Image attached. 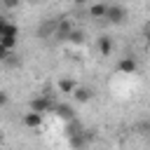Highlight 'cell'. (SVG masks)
I'll list each match as a JSON object with an SVG mask.
<instances>
[{"instance_id":"1","label":"cell","mask_w":150,"mask_h":150,"mask_svg":"<svg viewBox=\"0 0 150 150\" xmlns=\"http://www.w3.org/2000/svg\"><path fill=\"white\" fill-rule=\"evenodd\" d=\"M94 138H96V134H91V129H77V131H73V134H70L68 143H70V148H73V150H84Z\"/></svg>"},{"instance_id":"2","label":"cell","mask_w":150,"mask_h":150,"mask_svg":"<svg viewBox=\"0 0 150 150\" xmlns=\"http://www.w3.org/2000/svg\"><path fill=\"white\" fill-rule=\"evenodd\" d=\"M56 103H59V101H54L52 96L40 94V96H35V98L30 101V110H35V112H40V115H45V112H54Z\"/></svg>"},{"instance_id":"3","label":"cell","mask_w":150,"mask_h":150,"mask_svg":"<svg viewBox=\"0 0 150 150\" xmlns=\"http://www.w3.org/2000/svg\"><path fill=\"white\" fill-rule=\"evenodd\" d=\"M0 45H2V47H7L9 52H14V47L19 45V28H16L14 23H7L5 33L0 35Z\"/></svg>"},{"instance_id":"4","label":"cell","mask_w":150,"mask_h":150,"mask_svg":"<svg viewBox=\"0 0 150 150\" xmlns=\"http://www.w3.org/2000/svg\"><path fill=\"white\" fill-rule=\"evenodd\" d=\"M105 19H108L110 23L120 26V23L127 21V9H124L122 5H108V14H105Z\"/></svg>"},{"instance_id":"5","label":"cell","mask_w":150,"mask_h":150,"mask_svg":"<svg viewBox=\"0 0 150 150\" xmlns=\"http://www.w3.org/2000/svg\"><path fill=\"white\" fill-rule=\"evenodd\" d=\"M42 117L45 115H40V112H35V110H28V112H23V117H21V124L26 127V129H40L42 127Z\"/></svg>"},{"instance_id":"6","label":"cell","mask_w":150,"mask_h":150,"mask_svg":"<svg viewBox=\"0 0 150 150\" xmlns=\"http://www.w3.org/2000/svg\"><path fill=\"white\" fill-rule=\"evenodd\" d=\"M136 70H138V63H136L134 56H122V59L117 61V73H122V75H134Z\"/></svg>"},{"instance_id":"7","label":"cell","mask_w":150,"mask_h":150,"mask_svg":"<svg viewBox=\"0 0 150 150\" xmlns=\"http://www.w3.org/2000/svg\"><path fill=\"white\" fill-rule=\"evenodd\" d=\"M70 30H73V23H70L68 19H59V21H56V33H54V38H56L59 42H66L68 35H70Z\"/></svg>"},{"instance_id":"8","label":"cell","mask_w":150,"mask_h":150,"mask_svg":"<svg viewBox=\"0 0 150 150\" xmlns=\"http://www.w3.org/2000/svg\"><path fill=\"white\" fill-rule=\"evenodd\" d=\"M96 47H98V54H101V56H110L115 45H112V38H110V35H101V38L96 40Z\"/></svg>"},{"instance_id":"9","label":"cell","mask_w":150,"mask_h":150,"mask_svg":"<svg viewBox=\"0 0 150 150\" xmlns=\"http://www.w3.org/2000/svg\"><path fill=\"white\" fill-rule=\"evenodd\" d=\"M56 21H59V19H49V21H45V23L40 26L38 35H40L42 40H49V38H54V33H56Z\"/></svg>"},{"instance_id":"10","label":"cell","mask_w":150,"mask_h":150,"mask_svg":"<svg viewBox=\"0 0 150 150\" xmlns=\"http://www.w3.org/2000/svg\"><path fill=\"white\" fill-rule=\"evenodd\" d=\"M73 96H75L77 103H89V101L94 98V89H91V87H80V84H77V89L73 91Z\"/></svg>"},{"instance_id":"11","label":"cell","mask_w":150,"mask_h":150,"mask_svg":"<svg viewBox=\"0 0 150 150\" xmlns=\"http://www.w3.org/2000/svg\"><path fill=\"white\" fill-rule=\"evenodd\" d=\"M56 87H59L61 94H73V91L77 89V82H75V77H61V80L56 82Z\"/></svg>"},{"instance_id":"12","label":"cell","mask_w":150,"mask_h":150,"mask_svg":"<svg viewBox=\"0 0 150 150\" xmlns=\"http://www.w3.org/2000/svg\"><path fill=\"white\" fill-rule=\"evenodd\" d=\"M89 14H91V19H105L108 5H105V2H94V5L89 7Z\"/></svg>"},{"instance_id":"13","label":"cell","mask_w":150,"mask_h":150,"mask_svg":"<svg viewBox=\"0 0 150 150\" xmlns=\"http://www.w3.org/2000/svg\"><path fill=\"white\" fill-rule=\"evenodd\" d=\"M54 112H56L61 120H73V108H70V105H66V103H56Z\"/></svg>"},{"instance_id":"14","label":"cell","mask_w":150,"mask_h":150,"mask_svg":"<svg viewBox=\"0 0 150 150\" xmlns=\"http://www.w3.org/2000/svg\"><path fill=\"white\" fill-rule=\"evenodd\" d=\"M2 66H7V68H19V66H21L19 54H16V52H9V54H7V59L2 61Z\"/></svg>"},{"instance_id":"15","label":"cell","mask_w":150,"mask_h":150,"mask_svg":"<svg viewBox=\"0 0 150 150\" xmlns=\"http://www.w3.org/2000/svg\"><path fill=\"white\" fill-rule=\"evenodd\" d=\"M68 42H73V45H84V33H82L80 28H73L70 35H68Z\"/></svg>"},{"instance_id":"16","label":"cell","mask_w":150,"mask_h":150,"mask_svg":"<svg viewBox=\"0 0 150 150\" xmlns=\"http://www.w3.org/2000/svg\"><path fill=\"white\" fill-rule=\"evenodd\" d=\"M0 5H2L5 9H9V12H12V9H16V7L21 5V0H0Z\"/></svg>"},{"instance_id":"17","label":"cell","mask_w":150,"mask_h":150,"mask_svg":"<svg viewBox=\"0 0 150 150\" xmlns=\"http://www.w3.org/2000/svg\"><path fill=\"white\" fill-rule=\"evenodd\" d=\"M143 38H145V45L150 47V21L143 23Z\"/></svg>"},{"instance_id":"18","label":"cell","mask_w":150,"mask_h":150,"mask_svg":"<svg viewBox=\"0 0 150 150\" xmlns=\"http://www.w3.org/2000/svg\"><path fill=\"white\" fill-rule=\"evenodd\" d=\"M138 129H141V134H143V136H150V122H143V124H138Z\"/></svg>"},{"instance_id":"19","label":"cell","mask_w":150,"mask_h":150,"mask_svg":"<svg viewBox=\"0 0 150 150\" xmlns=\"http://www.w3.org/2000/svg\"><path fill=\"white\" fill-rule=\"evenodd\" d=\"M7 103H9V96H7V91H2V89H0V108H5Z\"/></svg>"},{"instance_id":"20","label":"cell","mask_w":150,"mask_h":150,"mask_svg":"<svg viewBox=\"0 0 150 150\" xmlns=\"http://www.w3.org/2000/svg\"><path fill=\"white\" fill-rule=\"evenodd\" d=\"M7 54H9V49H7V47H2V45H0V63H2V61H5V59H7Z\"/></svg>"},{"instance_id":"21","label":"cell","mask_w":150,"mask_h":150,"mask_svg":"<svg viewBox=\"0 0 150 150\" xmlns=\"http://www.w3.org/2000/svg\"><path fill=\"white\" fill-rule=\"evenodd\" d=\"M7 23H9V21H7L5 16H0V35L5 33V28H7Z\"/></svg>"},{"instance_id":"22","label":"cell","mask_w":150,"mask_h":150,"mask_svg":"<svg viewBox=\"0 0 150 150\" xmlns=\"http://www.w3.org/2000/svg\"><path fill=\"white\" fill-rule=\"evenodd\" d=\"M0 145H5V134L0 131Z\"/></svg>"},{"instance_id":"23","label":"cell","mask_w":150,"mask_h":150,"mask_svg":"<svg viewBox=\"0 0 150 150\" xmlns=\"http://www.w3.org/2000/svg\"><path fill=\"white\" fill-rule=\"evenodd\" d=\"M73 2H75V5H84L87 0H73Z\"/></svg>"},{"instance_id":"24","label":"cell","mask_w":150,"mask_h":150,"mask_svg":"<svg viewBox=\"0 0 150 150\" xmlns=\"http://www.w3.org/2000/svg\"><path fill=\"white\" fill-rule=\"evenodd\" d=\"M0 150H5V145H0Z\"/></svg>"}]
</instances>
